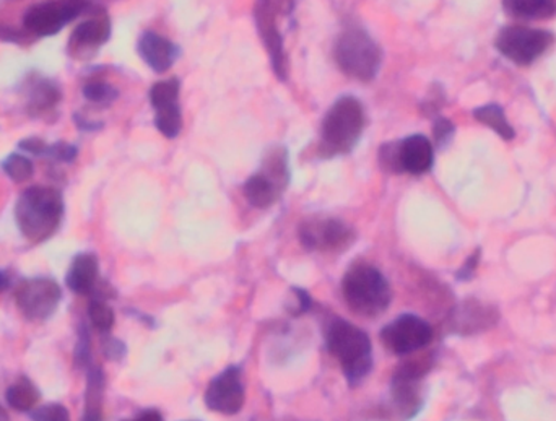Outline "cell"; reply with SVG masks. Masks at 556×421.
I'll return each instance as SVG.
<instances>
[{
    "label": "cell",
    "mask_w": 556,
    "mask_h": 421,
    "mask_svg": "<svg viewBox=\"0 0 556 421\" xmlns=\"http://www.w3.org/2000/svg\"><path fill=\"white\" fill-rule=\"evenodd\" d=\"M88 9L90 0H51L31 7L23 18V25L36 36L58 35L67 23L84 15Z\"/></svg>",
    "instance_id": "10"
},
{
    "label": "cell",
    "mask_w": 556,
    "mask_h": 421,
    "mask_svg": "<svg viewBox=\"0 0 556 421\" xmlns=\"http://www.w3.org/2000/svg\"><path fill=\"white\" fill-rule=\"evenodd\" d=\"M104 350H106V355L111 360H116V358H121L124 355L123 344H119L117 341H108L106 345H104Z\"/></svg>",
    "instance_id": "33"
},
{
    "label": "cell",
    "mask_w": 556,
    "mask_h": 421,
    "mask_svg": "<svg viewBox=\"0 0 556 421\" xmlns=\"http://www.w3.org/2000/svg\"><path fill=\"white\" fill-rule=\"evenodd\" d=\"M287 182V152L277 146L267 155L263 171L248 179L244 184V195L253 207L269 208L276 204Z\"/></svg>",
    "instance_id": "9"
},
{
    "label": "cell",
    "mask_w": 556,
    "mask_h": 421,
    "mask_svg": "<svg viewBox=\"0 0 556 421\" xmlns=\"http://www.w3.org/2000/svg\"><path fill=\"white\" fill-rule=\"evenodd\" d=\"M296 0H257L256 23L261 38L269 51L277 77L287 78L288 61L285 54L283 36L280 22L287 18L294 9Z\"/></svg>",
    "instance_id": "6"
},
{
    "label": "cell",
    "mask_w": 556,
    "mask_h": 421,
    "mask_svg": "<svg viewBox=\"0 0 556 421\" xmlns=\"http://www.w3.org/2000/svg\"><path fill=\"white\" fill-rule=\"evenodd\" d=\"M31 419L33 421H71V416L61 404H46L35 409Z\"/></svg>",
    "instance_id": "28"
},
{
    "label": "cell",
    "mask_w": 556,
    "mask_h": 421,
    "mask_svg": "<svg viewBox=\"0 0 556 421\" xmlns=\"http://www.w3.org/2000/svg\"><path fill=\"white\" fill-rule=\"evenodd\" d=\"M365 129V110L356 98L343 97L327 111L320 130L324 156L346 155L355 149Z\"/></svg>",
    "instance_id": "2"
},
{
    "label": "cell",
    "mask_w": 556,
    "mask_h": 421,
    "mask_svg": "<svg viewBox=\"0 0 556 421\" xmlns=\"http://www.w3.org/2000/svg\"><path fill=\"white\" fill-rule=\"evenodd\" d=\"M110 18L106 15L93 16V18L85 20L75 28L71 46L75 48V51L100 48L101 44H104L110 39Z\"/></svg>",
    "instance_id": "19"
},
{
    "label": "cell",
    "mask_w": 556,
    "mask_h": 421,
    "mask_svg": "<svg viewBox=\"0 0 556 421\" xmlns=\"http://www.w3.org/2000/svg\"><path fill=\"white\" fill-rule=\"evenodd\" d=\"M84 94L90 103L110 106L117 98V90L106 81L93 80L85 85Z\"/></svg>",
    "instance_id": "27"
},
{
    "label": "cell",
    "mask_w": 556,
    "mask_h": 421,
    "mask_svg": "<svg viewBox=\"0 0 556 421\" xmlns=\"http://www.w3.org/2000/svg\"><path fill=\"white\" fill-rule=\"evenodd\" d=\"M90 335H88L87 328L81 326L78 332L77 347H75V363L80 368L88 367L91 360Z\"/></svg>",
    "instance_id": "29"
},
{
    "label": "cell",
    "mask_w": 556,
    "mask_h": 421,
    "mask_svg": "<svg viewBox=\"0 0 556 421\" xmlns=\"http://www.w3.org/2000/svg\"><path fill=\"white\" fill-rule=\"evenodd\" d=\"M343 298L356 315L376 318L391 305L392 293L386 277L369 264H355L343 277Z\"/></svg>",
    "instance_id": "3"
},
{
    "label": "cell",
    "mask_w": 556,
    "mask_h": 421,
    "mask_svg": "<svg viewBox=\"0 0 556 421\" xmlns=\"http://www.w3.org/2000/svg\"><path fill=\"white\" fill-rule=\"evenodd\" d=\"M327 348L337 358L352 384L359 383L372 367V347L368 334L345 321H333L327 331Z\"/></svg>",
    "instance_id": "4"
},
{
    "label": "cell",
    "mask_w": 556,
    "mask_h": 421,
    "mask_svg": "<svg viewBox=\"0 0 556 421\" xmlns=\"http://www.w3.org/2000/svg\"><path fill=\"white\" fill-rule=\"evenodd\" d=\"M104 374L100 368H90L85 393L84 421H103Z\"/></svg>",
    "instance_id": "20"
},
{
    "label": "cell",
    "mask_w": 556,
    "mask_h": 421,
    "mask_svg": "<svg viewBox=\"0 0 556 421\" xmlns=\"http://www.w3.org/2000/svg\"><path fill=\"white\" fill-rule=\"evenodd\" d=\"M0 421H10L9 413L2 409V406H0Z\"/></svg>",
    "instance_id": "36"
},
{
    "label": "cell",
    "mask_w": 556,
    "mask_h": 421,
    "mask_svg": "<svg viewBox=\"0 0 556 421\" xmlns=\"http://www.w3.org/2000/svg\"><path fill=\"white\" fill-rule=\"evenodd\" d=\"M178 78L159 81L150 90V101L155 107V126L166 139H175L182 129L181 107H179Z\"/></svg>",
    "instance_id": "14"
},
{
    "label": "cell",
    "mask_w": 556,
    "mask_h": 421,
    "mask_svg": "<svg viewBox=\"0 0 556 421\" xmlns=\"http://www.w3.org/2000/svg\"><path fill=\"white\" fill-rule=\"evenodd\" d=\"M300 240L311 251L345 250L353 241V231L336 218H307L301 224Z\"/></svg>",
    "instance_id": "13"
},
{
    "label": "cell",
    "mask_w": 556,
    "mask_h": 421,
    "mask_svg": "<svg viewBox=\"0 0 556 421\" xmlns=\"http://www.w3.org/2000/svg\"><path fill=\"white\" fill-rule=\"evenodd\" d=\"M137 48H139L140 58L159 74L168 71L178 58V48L169 39L153 31L143 33Z\"/></svg>",
    "instance_id": "17"
},
{
    "label": "cell",
    "mask_w": 556,
    "mask_h": 421,
    "mask_svg": "<svg viewBox=\"0 0 556 421\" xmlns=\"http://www.w3.org/2000/svg\"><path fill=\"white\" fill-rule=\"evenodd\" d=\"M427 370L428 367H425L421 361H412L395 373L394 381H392V399L404 419H412L420 412V380Z\"/></svg>",
    "instance_id": "16"
},
{
    "label": "cell",
    "mask_w": 556,
    "mask_h": 421,
    "mask_svg": "<svg viewBox=\"0 0 556 421\" xmlns=\"http://www.w3.org/2000/svg\"><path fill=\"white\" fill-rule=\"evenodd\" d=\"M2 169L15 182L29 181L33 178V173H35L31 160L20 155V153H10L2 162Z\"/></svg>",
    "instance_id": "25"
},
{
    "label": "cell",
    "mask_w": 556,
    "mask_h": 421,
    "mask_svg": "<svg viewBox=\"0 0 556 421\" xmlns=\"http://www.w3.org/2000/svg\"><path fill=\"white\" fill-rule=\"evenodd\" d=\"M333 58L343 74L359 81H371L381 68L382 54L368 33L349 28L337 39Z\"/></svg>",
    "instance_id": "5"
},
{
    "label": "cell",
    "mask_w": 556,
    "mask_h": 421,
    "mask_svg": "<svg viewBox=\"0 0 556 421\" xmlns=\"http://www.w3.org/2000/svg\"><path fill=\"white\" fill-rule=\"evenodd\" d=\"M433 136L434 142L440 146L450 142L451 137L454 136V126L451 124V120L444 119V117H438L433 127Z\"/></svg>",
    "instance_id": "31"
},
{
    "label": "cell",
    "mask_w": 556,
    "mask_h": 421,
    "mask_svg": "<svg viewBox=\"0 0 556 421\" xmlns=\"http://www.w3.org/2000/svg\"><path fill=\"white\" fill-rule=\"evenodd\" d=\"M7 285H9V280L3 276V272H0V292H3V290L7 289Z\"/></svg>",
    "instance_id": "35"
},
{
    "label": "cell",
    "mask_w": 556,
    "mask_h": 421,
    "mask_svg": "<svg viewBox=\"0 0 556 421\" xmlns=\"http://www.w3.org/2000/svg\"><path fill=\"white\" fill-rule=\"evenodd\" d=\"M243 377H241L240 368H227L224 373L218 374L207 393H205V404L208 409L214 412L222 413V416H235L240 412L244 406Z\"/></svg>",
    "instance_id": "15"
},
{
    "label": "cell",
    "mask_w": 556,
    "mask_h": 421,
    "mask_svg": "<svg viewBox=\"0 0 556 421\" xmlns=\"http://www.w3.org/2000/svg\"><path fill=\"white\" fill-rule=\"evenodd\" d=\"M98 282V259L94 254L81 253L72 260L65 283L68 289L78 295H88L93 292Z\"/></svg>",
    "instance_id": "18"
},
{
    "label": "cell",
    "mask_w": 556,
    "mask_h": 421,
    "mask_svg": "<svg viewBox=\"0 0 556 421\" xmlns=\"http://www.w3.org/2000/svg\"><path fill=\"white\" fill-rule=\"evenodd\" d=\"M473 116L479 123L485 124L490 129L495 130L503 140L515 139L516 132L515 127L509 124L508 117H506L505 111L498 104H485V106L477 107L473 111Z\"/></svg>",
    "instance_id": "23"
},
{
    "label": "cell",
    "mask_w": 556,
    "mask_h": 421,
    "mask_svg": "<svg viewBox=\"0 0 556 421\" xmlns=\"http://www.w3.org/2000/svg\"><path fill=\"white\" fill-rule=\"evenodd\" d=\"M382 344L395 355H412L433 341V329L415 315L399 316L381 332Z\"/></svg>",
    "instance_id": "12"
},
{
    "label": "cell",
    "mask_w": 556,
    "mask_h": 421,
    "mask_svg": "<svg viewBox=\"0 0 556 421\" xmlns=\"http://www.w3.org/2000/svg\"><path fill=\"white\" fill-rule=\"evenodd\" d=\"M62 290L59 283L46 277L23 280L15 290V303L23 318L42 322L51 318L61 303Z\"/></svg>",
    "instance_id": "11"
},
{
    "label": "cell",
    "mask_w": 556,
    "mask_h": 421,
    "mask_svg": "<svg viewBox=\"0 0 556 421\" xmlns=\"http://www.w3.org/2000/svg\"><path fill=\"white\" fill-rule=\"evenodd\" d=\"M59 100H61V93L51 81L38 80L29 91V110L33 113H42V111L52 110Z\"/></svg>",
    "instance_id": "24"
},
{
    "label": "cell",
    "mask_w": 556,
    "mask_h": 421,
    "mask_svg": "<svg viewBox=\"0 0 556 421\" xmlns=\"http://www.w3.org/2000/svg\"><path fill=\"white\" fill-rule=\"evenodd\" d=\"M130 421H163V419L156 410H147V412L140 413L137 419Z\"/></svg>",
    "instance_id": "34"
},
{
    "label": "cell",
    "mask_w": 556,
    "mask_h": 421,
    "mask_svg": "<svg viewBox=\"0 0 556 421\" xmlns=\"http://www.w3.org/2000/svg\"><path fill=\"white\" fill-rule=\"evenodd\" d=\"M88 318L97 331L110 332L114 326V311L103 299L97 298L88 306Z\"/></svg>",
    "instance_id": "26"
},
{
    "label": "cell",
    "mask_w": 556,
    "mask_h": 421,
    "mask_svg": "<svg viewBox=\"0 0 556 421\" xmlns=\"http://www.w3.org/2000/svg\"><path fill=\"white\" fill-rule=\"evenodd\" d=\"M49 158L59 160V162L71 163L74 162L77 156V149L68 143L59 142L54 145H49L48 155Z\"/></svg>",
    "instance_id": "30"
},
{
    "label": "cell",
    "mask_w": 556,
    "mask_h": 421,
    "mask_svg": "<svg viewBox=\"0 0 556 421\" xmlns=\"http://www.w3.org/2000/svg\"><path fill=\"white\" fill-rule=\"evenodd\" d=\"M5 399L16 412H31L38 406L39 391L28 378L23 377L7 390Z\"/></svg>",
    "instance_id": "22"
},
{
    "label": "cell",
    "mask_w": 556,
    "mask_h": 421,
    "mask_svg": "<svg viewBox=\"0 0 556 421\" xmlns=\"http://www.w3.org/2000/svg\"><path fill=\"white\" fill-rule=\"evenodd\" d=\"M496 49L518 65L534 64L554 44V35L531 26H506L496 36Z\"/></svg>",
    "instance_id": "7"
},
{
    "label": "cell",
    "mask_w": 556,
    "mask_h": 421,
    "mask_svg": "<svg viewBox=\"0 0 556 421\" xmlns=\"http://www.w3.org/2000/svg\"><path fill=\"white\" fill-rule=\"evenodd\" d=\"M64 215L62 194L54 188L33 186L20 195L15 207V220L20 233L31 241L42 243L58 231Z\"/></svg>",
    "instance_id": "1"
},
{
    "label": "cell",
    "mask_w": 556,
    "mask_h": 421,
    "mask_svg": "<svg viewBox=\"0 0 556 421\" xmlns=\"http://www.w3.org/2000/svg\"><path fill=\"white\" fill-rule=\"evenodd\" d=\"M505 12L516 18L544 20L556 13V0H503Z\"/></svg>",
    "instance_id": "21"
},
{
    "label": "cell",
    "mask_w": 556,
    "mask_h": 421,
    "mask_svg": "<svg viewBox=\"0 0 556 421\" xmlns=\"http://www.w3.org/2000/svg\"><path fill=\"white\" fill-rule=\"evenodd\" d=\"M381 165L394 173L425 175L434 163L433 143L425 136H410L401 142H389L379 150Z\"/></svg>",
    "instance_id": "8"
},
{
    "label": "cell",
    "mask_w": 556,
    "mask_h": 421,
    "mask_svg": "<svg viewBox=\"0 0 556 421\" xmlns=\"http://www.w3.org/2000/svg\"><path fill=\"white\" fill-rule=\"evenodd\" d=\"M20 149L36 156H46L48 155L49 145L42 142L41 139H26L20 142Z\"/></svg>",
    "instance_id": "32"
}]
</instances>
